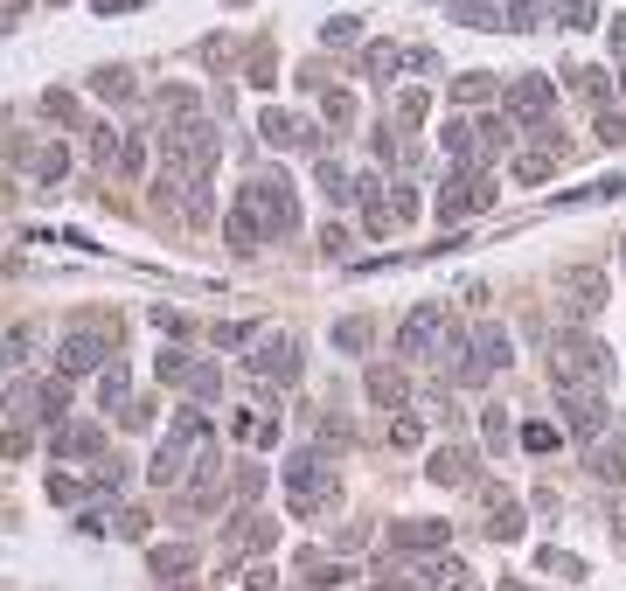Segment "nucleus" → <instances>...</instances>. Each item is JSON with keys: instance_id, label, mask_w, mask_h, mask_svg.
Returning a JSON list of instances; mask_svg holds the SVG:
<instances>
[{"instance_id": "603ef678", "label": "nucleus", "mask_w": 626, "mask_h": 591, "mask_svg": "<svg viewBox=\"0 0 626 591\" xmlns=\"http://www.w3.org/2000/svg\"><path fill=\"white\" fill-rule=\"evenodd\" d=\"M592 133H599L606 147H626V119H620V112H599V126H592Z\"/></svg>"}, {"instance_id": "49530a36", "label": "nucleus", "mask_w": 626, "mask_h": 591, "mask_svg": "<svg viewBox=\"0 0 626 591\" xmlns=\"http://www.w3.org/2000/svg\"><path fill=\"white\" fill-rule=\"evenodd\" d=\"M522 445H529V452H557L564 432H557V425H522Z\"/></svg>"}, {"instance_id": "2eb2a0df", "label": "nucleus", "mask_w": 626, "mask_h": 591, "mask_svg": "<svg viewBox=\"0 0 626 591\" xmlns=\"http://www.w3.org/2000/svg\"><path fill=\"white\" fill-rule=\"evenodd\" d=\"M258 133H265V147H320V133H313L307 119H293V112H279V105L258 112Z\"/></svg>"}, {"instance_id": "f704fd0d", "label": "nucleus", "mask_w": 626, "mask_h": 591, "mask_svg": "<svg viewBox=\"0 0 626 591\" xmlns=\"http://www.w3.org/2000/svg\"><path fill=\"white\" fill-rule=\"evenodd\" d=\"M91 91H98V98H133V70H119V63H112V70H98V77H91Z\"/></svg>"}, {"instance_id": "2f4dec72", "label": "nucleus", "mask_w": 626, "mask_h": 591, "mask_svg": "<svg viewBox=\"0 0 626 591\" xmlns=\"http://www.w3.org/2000/svg\"><path fill=\"white\" fill-rule=\"evenodd\" d=\"M453 21H467V28H508L494 0H453Z\"/></svg>"}, {"instance_id": "774afa93", "label": "nucleus", "mask_w": 626, "mask_h": 591, "mask_svg": "<svg viewBox=\"0 0 626 591\" xmlns=\"http://www.w3.org/2000/svg\"><path fill=\"white\" fill-rule=\"evenodd\" d=\"M620 91H626V77H620Z\"/></svg>"}, {"instance_id": "3c124183", "label": "nucleus", "mask_w": 626, "mask_h": 591, "mask_svg": "<svg viewBox=\"0 0 626 591\" xmlns=\"http://www.w3.org/2000/svg\"><path fill=\"white\" fill-rule=\"evenodd\" d=\"M42 112H49V119H63V126H77V98H70V91H49V98H42Z\"/></svg>"}, {"instance_id": "680f3d73", "label": "nucleus", "mask_w": 626, "mask_h": 591, "mask_svg": "<svg viewBox=\"0 0 626 591\" xmlns=\"http://www.w3.org/2000/svg\"><path fill=\"white\" fill-rule=\"evenodd\" d=\"M613 56L626 63V14H613Z\"/></svg>"}, {"instance_id": "f257e3e1", "label": "nucleus", "mask_w": 626, "mask_h": 591, "mask_svg": "<svg viewBox=\"0 0 626 591\" xmlns=\"http://www.w3.org/2000/svg\"><path fill=\"white\" fill-rule=\"evenodd\" d=\"M300 230V195H293V181L286 174H251L244 188H237V209H230V223H223V237H230V251H265L272 237H293Z\"/></svg>"}, {"instance_id": "f8f14e48", "label": "nucleus", "mask_w": 626, "mask_h": 591, "mask_svg": "<svg viewBox=\"0 0 626 591\" xmlns=\"http://www.w3.org/2000/svg\"><path fill=\"white\" fill-rule=\"evenodd\" d=\"M439 487H473L480 480V452L473 445H432V466H425Z\"/></svg>"}, {"instance_id": "052dcab7", "label": "nucleus", "mask_w": 626, "mask_h": 591, "mask_svg": "<svg viewBox=\"0 0 626 591\" xmlns=\"http://www.w3.org/2000/svg\"><path fill=\"white\" fill-rule=\"evenodd\" d=\"M91 7H98V14H133L140 0H91Z\"/></svg>"}, {"instance_id": "cd10ccee", "label": "nucleus", "mask_w": 626, "mask_h": 591, "mask_svg": "<svg viewBox=\"0 0 626 591\" xmlns=\"http://www.w3.org/2000/svg\"><path fill=\"white\" fill-rule=\"evenodd\" d=\"M397 70H404V49H397V42H369V49H362V77L390 84Z\"/></svg>"}, {"instance_id": "13d9d810", "label": "nucleus", "mask_w": 626, "mask_h": 591, "mask_svg": "<svg viewBox=\"0 0 626 591\" xmlns=\"http://www.w3.org/2000/svg\"><path fill=\"white\" fill-rule=\"evenodd\" d=\"M28 445H35V439H28V425H14V432H7V439H0V452H7V459H21V452H28Z\"/></svg>"}, {"instance_id": "58836bf2", "label": "nucleus", "mask_w": 626, "mask_h": 591, "mask_svg": "<svg viewBox=\"0 0 626 591\" xmlns=\"http://www.w3.org/2000/svg\"><path fill=\"white\" fill-rule=\"evenodd\" d=\"M536 571H543V578H585V564H578V557H564V550H543V557H536Z\"/></svg>"}, {"instance_id": "09e8293b", "label": "nucleus", "mask_w": 626, "mask_h": 591, "mask_svg": "<svg viewBox=\"0 0 626 591\" xmlns=\"http://www.w3.org/2000/svg\"><path fill=\"white\" fill-rule=\"evenodd\" d=\"M28 348H35V327H14V334H7V341H0V362H7V369H14V362H21V355H28Z\"/></svg>"}, {"instance_id": "0eeeda50", "label": "nucleus", "mask_w": 626, "mask_h": 591, "mask_svg": "<svg viewBox=\"0 0 626 591\" xmlns=\"http://www.w3.org/2000/svg\"><path fill=\"white\" fill-rule=\"evenodd\" d=\"M112 362V327H70L63 341H56V376H91V369H105Z\"/></svg>"}, {"instance_id": "e433bc0d", "label": "nucleus", "mask_w": 626, "mask_h": 591, "mask_svg": "<svg viewBox=\"0 0 626 591\" xmlns=\"http://www.w3.org/2000/svg\"><path fill=\"white\" fill-rule=\"evenodd\" d=\"M501 21L529 35V28H543V0H508V7H501Z\"/></svg>"}, {"instance_id": "0e129e2a", "label": "nucleus", "mask_w": 626, "mask_h": 591, "mask_svg": "<svg viewBox=\"0 0 626 591\" xmlns=\"http://www.w3.org/2000/svg\"><path fill=\"white\" fill-rule=\"evenodd\" d=\"M167 591H202V585H167Z\"/></svg>"}, {"instance_id": "f3484780", "label": "nucleus", "mask_w": 626, "mask_h": 591, "mask_svg": "<svg viewBox=\"0 0 626 591\" xmlns=\"http://www.w3.org/2000/svg\"><path fill=\"white\" fill-rule=\"evenodd\" d=\"M98 404H105L112 418H126V404H133V376H126V362H119V355L98 369Z\"/></svg>"}, {"instance_id": "69168bd1", "label": "nucleus", "mask_w": 626, "mask_h": 591, "mask_svg": "<svg viewBox=\"0 0 626 591\" xmlns=\"http://www.w3.org/2000/svg\"><path fill=\"white\" fill-rule=\"evenodd\" d=\"M453 591H473V585H453Z\"/></svg>"}, {"instance_id": "a211bd4d", "label": "nucleus", "mask_w": 626, "mask_h": 591, "mask_svg": "<svg viewBox=\"0 0 626 591\" xmlns=\"http://www.w3.org/2000/svg\"><path fill=\"white\" fill-rule=\"evenodd\" d=\"M487 536L494 543H515L522 536V501H508L501 487H487Z\"/></svg>"}, {"instance_id": "5701e85b", "label": "nucleus", "mask_w": 626, "mask_h": 591, "mask_svg": "<svg viewBox=\"0 0 626 591\" xmlns=\"http://www.w3.org/2000/svg\"><path fill=\"white\" fill-rule=\"evenodd\" d=\"M21 167H28L35 181H63V174H70V147H56V140H49V147H28Z\"/></svg>"}, {"instance_id": "9d476101", "label": "nucleus", "mask_w": 626, "mask_h": 591, "mask_svg": "<svg viewBox=\"0 0 626 591\" xmlns=\"http://www.w3.org/2000/svg\"><path fill=\"white\" fill-rule=\"evenodd\" d=\"M501 105H508V119H515V126H529V133H536V126H550V112H557V84L529 70V77H515V84L501 91Z\"/></svg>"}, {"instance_id": "473e14b6", "label": "nucleus", "mask_w": 626, "mask_h": 591, "mask_svg": "<svg viewBox=\"0 0 626 591\" xmlns=\"http://www.w3.org/2000/svg\"><path fill=\"white\" fill-rule=\"evenodd\" d=\"M91 160H98V167H112V174H119V126H105V119H98V126H91Z\"/></svg>"}, {"instance_id": "1a4fd4ad", "label": "nucleus", "mask_w": 626, "mask_h": 591, "mask_svg": "<svg viewBox=\"0 0 626 591\" xmlns=\"http://www.w3.org/2000/svg\"><path fill=\"white\" fill-rule=\"evenodd\" d=\"M244 369L258 376V383H300V341L279 327V334H258L251 341V355H244Z\"/></svg>"}, {"instance_id": "c85d7f7f", "label": "nucleus", "mask_w": 626, "mask_h": 591, "mask_svg": "<svg viewBox=\"0 0 626 591\" xmlns=\"http://www.w3.org/2000/svg\"><path fill=\"white\" fill-rule=\"evenodd\" d=\"M181 390H188V404H216V397H223V376H216V362H188Z\"/></svg>"}, {"instance_id": "a19ab883", "label": "nucleus", "mask_w": 626, "mask_h": 591, "mask_svg": "<svg viewBox=\"0 0 626 591\" xmlns=\"http://www.w3.org/2000/svg\"><path fill=\"white\" fill-rule=\"evenodd\" d=\"M320 112H327V126H355V98H348V91H327Z\"/></svg>"}, {"instance_id": "37998d69", "label": "nucleus", "mask_w": 626, "mask_h": 591, "mask_svg": "<svg viewBox=\"0 0 626 591\" xmlns=\"http://www.w3.org/2000/svg\"><path fill=\"white\" fill-rule=\"evenodd\" d=\"M84 494H91L84 480H70V473H49V501H63V508H77Z\"/></svg>"}, {"instance_id": "4be33fe9", "label": "nucleus", "mask_w": 626, "mask_h": 591, "mask_svg": "<svg viewBox=\"0 0 626 591\" xmlns=\"http://www.w3.org/2000/svg\"><path fill=\"white\" fill-rule=\"evenodd\" d=\"M147 564H154V578H188L195 571V543H154Z\"/></svg>"}, {"instance_id": "aec40b11", "label": "nucleus", "mask_w": 626, "mask_h": 591, "mask_svg": "<svg viewBox=\"0 0 626 591\" xmlns=\"http://www.w3.org/2000/svg\"><path fill=\"white\" fill-rule=\"evenodd\" d=\"M313 181H320L327 202H355V181H348V167H341L334 153H313Z\"/></svg>"}, {"instance_id": "bf43d9fd", "label": "nucleus", "mask_w": 626, "mask_h": 591, "mask_svg": "<svg viewBox=\"0 0 626 591\" xmlns=\"http://www.w3.org/2000/svg\"><path fill=\"white\" fill-rule=\"evenodd\" d=\"M154 327H160V334H188V320H181V313H167V306H154Z\"/></svg>"}, {"instance_id": "7ed1b4c3", "label": "nucleus", "mask_w": 626, "mask_h": 591, "mask_svg": "<svg viewBox=\"0 0 626 591\" xmlns=\"http://www.w3.org/2000/svg\"><path fill=\"white\" fill-rule=\"evenodd\" d=\"M209 459H216V425H209L202 411H181V418L167 425V439H160L147 480H154V487H181V480H188L195 466H209Z\"/></svg>"}, {"instance_id": "393cba45", "label": "nucleus", "mask_w": 626, "mask_h": 591, "mask_svg": "<svg viewBox=\"0 0 626 591\" xmlns=\"http://www.w3.org/2000/svg\"><path fill=\"white\" fill-rule=\"evenodd\" d=\"M300 571H307V585H313V591H341L348 578H355L348 564H334V557H320V550H307V557H300Z\"/></svg>"}, {"instance_id": "7c9ffc66", "label": "nucleus", "mask_w": 626, "mask_h": 591, "mask_svg": "<svg viewBox=\"0 0 626 591\" xmlns=\"http://www.w3.org/2000/svg\"><path fill=\"white\" fill-rule=\"evenodd\" d=\"M480 439H487V452H508V445H515V425H508V411H501V404H487V411H480Z\"/></svg>"}, {"instance_id": "bb28decb", "label": "nucleus", "mask_w": 626, "mask_h": 591, "mask_svg": "<svg viewBox=\"0 0 626 591\" xmlns=\"http://www.w3.org/2000/svg\"><path fill=\"white\" fill-rule=\"evenodd\" d=\"M418 585H432V591H453V585H473V571L460 564V557H432V564H418Z\"/></svg>"}, {"instance_id": "423d86ee", "label": "nucleus", "mask_w": 626, "mask_h": 591, "mask_svg": "<svg viewBox=\"0 0 626 591\" xmlns=\"http://www.w3.org/2000/svg\"><path fill=\"white\" fill-rule=\"evenodd\" d=\"M446 334H453L446 299H418V306L404 313V327H397V355H404V362H425V355L446 348Z\"/></svg>"}, {"instance_id": "338daca9", "label": "nucleus", "mask_w": 626, "mask_h": 591, "mask_svg": "<svg viewBox=\"0 0 626 591\" xmlns=\"http://www.w3.org/2000/svg\"><path fill=\"white\" fill-rule=\"evenodd\" d=\"M0 376H7V362H0Z\"/></svg>"}, {"instance_id": "f03ea898", "label": "nucleus", "mask_w": 626, "mask_h": 591, "mask_svg": "<svg viewBox=\"0 0 626 591\" xmlns=\"http://www.w3.org/2000/svg\"><path fill=\"white\" fill-rule=\"evenodd\" d=\"M216 126L209 119H174V126H160V167H167V188H195V181H209L216 174Z\"/></svg>"}, {"instance_id": "ddd939ff", "label": "nucleus", "mask_w": 626, "mask_h": 591, "mask_svg": "<svg viewBox=\"0 0 626 591\" xmlns=\"http://www.w3.org/2000/svg\"><path fill=\"white\" fill-rule=\"evenodd\" d=\"M272 543H279V522H272V515H251V508H244V515L230 522V536H223L230 557H258V550H272Z\"/></svg>"}, {"instance_id": "412c9836", "label": "nucleus", "mask_w": 626, "mask_h": 591, "mask_svg": "<svg viewBox=\"0 0 626 591\" xmlns=\"http://www.w3.org/2000/svg\"><path fill=\"white\" fill-rule=\"evenodd\" d=\"M564 293H571V306H578V313H599V306H606V279L578 265V272H564Z\"/></svg>"}, {"instance_id": "6ab92c4d", "label": "nucleus", "mask_w": 626, "mask_h": 591, "mask_svg": "<svg viewBox=\"0 0 626 591\" xmlns=\"http://www.w3.org/2000/svg\"><path fill=\"white\" fill-rule=\"evenodd\" d=\"M404 397H411V383H404V369H390V362H376V369H369V404H383V411H404Z\"/></svg>"}, {"instance_id": "20e7f679", "label": "nucleus", "mask_w": 626, "mask_h": 591, "mask_svg": "<svg viewBox=\"0 0 626 591\" xmlns=\"http://www.w3.org/2000/svg\"><path fill=\"white\" fill-rule=\"evenodd\" d=\"M279 480H286V508H293L300 522H313V515H327V508L341 501V473L327 466V452H293Z\"/></svg>"}, {"instance_id": "5fc2aeb1", "label": "nucleus", "mask_w": 626, "mask_h": 591, "mask_svg": "<svg viewBox=\"0 0 626 591\" xmlns=\"http://www.w3.org/2000/svg\"><path fill=\"white\" fill-rule=\"evenodd\" d=\"M181 376H188V355L167 348V355H160V383H181Z\"/></svg>"}, {"instance_id": "39448f33", "label": "nucleus", "mask_w": 626, "mask_h": 591, "mask_svg": "<svg viewBox=\"0 0 626 591\" xmlns=\"http://www.w3.org/2000/svg\"><path fill=\"white\" fill-rule=\"evenodd\" d=\"M550 383L557 390H606L613 383V348L599 334H564L550 355Z\"/></svg>"}, {"instance_id": "72a5a7b5", "label": "nucleus", "mask_w": 626, "mask_h": 591, "mask_svg": "<svg viewBox=\"0 0 626 591\" xmlns=\"http://www.w3.org/2000/svg\"><path fill=\"white\" fill-rule=\"evenodd\" d=\"M453 98H460V105H487V98H494V77H487V70H467V77H453Z\"/></svg>"}, {"instance_id": "c756f323", "label": "nucleus", "mask_w": 626, "mask_h": 591, "mask_svg": "<svg viewBox=\"0 0 626 591\" xmlns=\"http://www.w3.org/2000/svg\"><path fill=\"white\" fill-rule=\"evenodd\" d=\"M439 147H446L453 167H473V119H446L439 126Z\"/></svg>"}, {"instance_id": "dca6fc26", "label": "nucleus", "mask_w": 626, "mask_h": 591, "mask_svg": "<svg viewBox=\"0 0 626 591\" xmlns=\"http://www.w3.org/2000/svg\"><path fill=\"white\" fill-rule=\"evenodd\" d=\"M585 466H592V480H626V425H613V432H599L585 445Z\"/></svg>"}, {"instance_id": "a878e982", "label": "nucleus", "mask_w": 626, "mask_h": 591, "mask_svg": "<svg viewBox=\"0 0 626 591\" xmlns=\"http://www.w3.org/2000/svg\"><path fill=\"white\" fill-rule=\"evenodd\" d=\"M557 160H564L557 147H529V153H515V181H522V188H536V181H550V174H557Z\"/></svg>"}, {"instance_id": "de8ad7c7", "label": "nucleus", "mask_w": 626, "mask_h": 591, "mask_svg": "<svg viewBox=\"0 0 626 591\" xmlns=\"http://www.w3.org/2000/svg\"><path fill=\"white\" fill-rule=\"evenodd\" d=\"M425 112H432V91H404V98H397V119H404V126H418Z\"/></svg>"}, {"instance_id": "a18cd8bd", "label": "nucleus", "mask_w": 626, "mask_h": 591, "mask_svg": "<svg viewBox=\"0 0 626 591\" xmlns=\"http://www.w3.org/2000/svg\"><path fill=\"white\" fill-rule=\"evenodd\" d=\"M557 21H564V28H592L599 7H592V0H557Z\"/></svg>"}, {"instance_id": "b1692460", "label": "nucleus", "mask_w": 626, "mask_h": 591, "mask_svg": "<svg viewBox=\"0 0 626 591\" xmlns=\"http://www.w3.org/2000/svg\"><path fill=\"white\" fill-rule=\"evenodd\" d=\"M35 418H49V425H63V418H70V376L35 383Z\"/></svg>"}, {"instance_id": "4c0bfd02", "label": "nucleus", "mask_w": 626, "mask_h": 591, "mask_svg": "<svg viewBox=\"0 0 626 591\" xmlns=\"http://www.w3.org/2000/svg\"><path fill=\"white\" fill-rule=\"evenodd\" d=\"M119 174H126V181H133V174H147V140H140V133H126V140H119Z\"/></svg>"}, {"instance_id": "c03bdc74", "label": "nucleus", "mask_w": 626, "mask_h": 591, "mask_svg": "<svg viewBox=\"0 0 626 591\" xmlns=\"http://www.w3.org/2000/svg\"><path fill=\"white\" fill-rule=\"evenodd\" d=\"M112 536L140 543V536H147V515H140V508H112Z\"/></svg>"}, {"instance_id": "6e6d98bb", "label": "nucleus", "mask_w": 626, "mask_h": 591, "mask_svg": "<svg viewBox=\"0 0 626 591\" xmlns=\"http://www.w3.org/2000/svg\"><path fill=\"white\" fill-rule=\"evenodd\" d=\"M272 70H279V63H272V49H258V56H251V84L265 91V84H272Z\"/></svg>"}, {"instance_id": "864d4df0", "label": "nucleus", "mask_w": 626, "mask_h": 591, "mask_svg": "<svg viewBox=\"0 0 626 591\" xmlns=\"http://www.w3.org/2000/svg\"><path fill=\"white\" fill-rule=\"evenodd\" d=\"M244 591H279V571H272V564H251V571H244Z\"/></svg>"}, {"instance_id": "4d7b16f0", "label": "nucleus", "mask_w": 626, "mask_h": 591, "mask_svg": "<svg viewBox=\"0 0 626 591\" xmlns=\"http://www.w3.org/2000/svg\"><path fill=\"white\" fill-rule=\"evenodd\" d=\"M244 341H258V327H216V348H244Z\"/></svg>"}, {"instance_id": "c9c22d12", "label": "nucleus", "mask_w": 626, "mask_h": 591, "mask_svg": "<svg viewBox=\"0 0 626 591\" xmlns=\"http://www.w3.org/2000/svg\"><path fill=\"white\" fill-rule=\"evenodd\" d=\"M258 494H265V466H237V480H230V501H244V508H251Z\"/></svg>"}, {"instance_id": "e2e57ef3", "label": "nucleus", "mask_w": 626, "mask_h": 591, "mask_svg": "<svg viewBox=\"0 0 626 591\" xmlns=\"http://www.w3.org/2000/svg\"><path fill=\"white\" fill-rule=\"evenodd\" d=\"M369 591H418V585H404V578H376Z\"/></svg>"}, {"instance_id": "6e6552de", "label": "nucleus", "mask_w": 626, "mask_h": 591, "mask_svg": "<svg viewBox=\"0 0 626 591\" xmlns=\"http://www.w3.org/2000/svg\"><path fill=\"white\" fill-rule=\"evenodd\" d=\"M480 209H494V181L487 167H453V181L439 188V223H467Z\"/></svg>"}, {"instance_id": "9b49d317", "label": "nucleus", "mask_w": 626, "mask_h": 591, "mask_svg": "<svg viewBox=\"0 0 626 591\" xmlns=\"http://www.w3.org/2000/svg\"><path fill=\"white\" fill-rule=\"evenodd\" d=\"M49 452H56V459H105V425H91V418H63V425L49 432Z\"/></svg>"}, {"instance_id": "ea45409f", "label": "nucleus", "mask_w": 626, "mask_h": 591, "mask_svg": "<svg viewBox=\"0 0 626 591\" xmlns=\"http://www.w3.org/2000/svg\"><path fill=\"white\" fill-rule=\"evenodd\" d=\"M355 35H362V21H355V14H334V21L320 28V42H327V49H341V42H355Z\"/></svg>"}, {"instance_id": "79ce46f5", "label": "nucleus", "mask_w": 626, "mask_h": 591, "mask_svg": "<svg viewBox=\"0 0 626 591\" xmlns=\"http://www.w3.org/2000/svg\"><path fill=\"white\" fill-rule=\"evenodd\" d=\"M334 348L362 355V348H369V320H341V327H334Z\"/></svg>"}, {"instance_id": "8fccbe9b", "label": "nucleus", "mask_w": 626, "mask_h": 591, "mask_svg": "<svg viewBox=\"0 0 626 591\" xmlns=\"http://www.w3.org/2000/svg\"><path fill=\"white\" fill-rule=\"evenodd\" d=\"M390 445H404V452H411V445H425V425L397 411V425H390Z\"/></svg>"}, {"instance_id": "4468645a", "label": "nucleus", "mask_w": 626, "mask_h": 591, "mask_svg": "<svg viewBox=\"0 0 626 591\" xmlns=\"http://www.w3.org/2000/svg\"><path fill=\"white\" fill-rule=\"evenodd\" d=\"M390 536H397V550H411V557H439V550L453 543V522H432V515H411V522H397Z\"/></svg>"}]
</instances>
